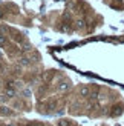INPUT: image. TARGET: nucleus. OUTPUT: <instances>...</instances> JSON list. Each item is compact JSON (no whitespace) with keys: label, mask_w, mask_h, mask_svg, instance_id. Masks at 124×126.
<instances>
[{"label":"nucleus","mask_w":124,"mask_h":126,"mask_svg":"<svg viewBox=\"0 0 124 126\" xmlns=\"http://www.w3.org/2000/svg\"><path fill=\"white\" fill-rule=\"evenodd\" d=\"M5 95L8 97V98H14V95H15V91H14V88H11V86L5 88Z\"/></svg>","instance_id":"nucleus-1"},{"label":"nucleus","mask_w":124,"mask_h":126,"mask_svg":"<svg viewBox=\"0 0 124 126\" xmlns=\"http://www.w3.org/2000/svg\"><path fill=\"white\" fill-rule=\"evenodd\" d=\"M14 88H18V89H22V88H23V83H22V81H14Z\"/></svg>","instance_id":"nucleus-7"},{"label":"nucleus","mask_w":124,"mask_h":126,"mask_svg":"<svg viewBox=\"0 0 124 126\" xmlns=\"http://www.w3.org/2000/svg\"><path fill=\"white\" fill-rule=\"evenodd\" d=\"M89 95H90V91H89L87 86L80 88V97H89Z\"/></svg>","instance_id":"nucleus-2"},{"label":"nucleus","mask_w":124,"mask_h":126,"mask_svg":"<svg viewBox=\"0 0 124 126\" xmlns=\"http://www.w3.org/2000/svg\"><path fill=\"white\" fill-rule=\"evenodd\" d=\"M58 126H71V123H69V120H61L58 123Z\"/></svg>","instance_id":"nucleus-6"},{"label":"nucleus","mask_w":124,"mask_h":126,"mask_svg":"<svg viewBox=\"0 0 124 126\" xmlns=\"http://www.w3.org/2000/svg\"><path fill=\"white\" fill-rule=\"evenodd\" d=\"M45 80H46V81L51 80V74H46V75H45Z\"/></svg>","instance_id":"nucleus-12"},{"label":"nucleus","mask_w":124,"mask_h":126,"mask_svg":"<svg viewBox=\"0 0 124 126\" xmlns=\"http://www.w3.org/2000/svg\"><path fill=\"white\" fill-rule=\"evenodd\" d=\"M8 126H14V125H8Z\"/></svg>","instance_id":"nucleus-15"},{"label":"nucleus","mask_w":124,"mask_h":126,"mask_svg":"<svg viewBox=\"0 0 124 126\" xmlns=\"http://www.w3.org/2000/svg\"><path fill=\"white\" fill-rule=\"evenodd\" d=\"M31 49H32L31 45H23V51H31Z\"/></svg>","instance_id":"nucleus-9"},{"label":"nucleus","mask_w":124,"mask_h":126,"mask_svg":"<svg viewBox=\"0 0 124 126\" xmlns=\"http://www.w3.org/2000/svg\"><path fill=\"white\" fill-rule=\"evenodd\" d=\"M0 114L2 115H9L11 111H9V108H6V106H2V108H0Z\"/></svg>","instance_id":"nucleus-5"},{"label":"nucleus","mask_w":124,"mask_h":126,"mask_svg":"<svg viewBox=\"0 0 124 126\" xmlns=\"http://www.w3.org/2000/svg\"><path fill=\"white\" fill-rule=\"evenodd\" d=\"M84 26V22L83 20H77V28H83Z\"/></svg>","instance_id":"nucleus-8"},{"label":"nucleus","mask_w":124,"mask_h":126,"mask_svg":"<svg viewBox=\"0 0 124 126\" xmlns=\"http://www.w3.org/2000/svg\"><path fill=\"white\" fill-rule=\"evenodd\" d=\"M2 17H3V11H2V9H0V18H2Z\"/></svg>","instance_id":"nucleus-13"},{"label":"nucleus","mask_w":124,"mask_h":126,"mask_svg":"<svg viewBox=\"0 0 124 126\" xmlns=\"http://www.w3.org/2000/svg\"><path fill=\"white\" fill-rule=\"evenodd\" d=\"M28 126H38V125H34V123H32V125H28Z\"/></svg>","instance_id":"nucleus-14"},{"label":"nucleus","mask_w":124,"mask_h":126,"mask_svg":"<svg viewBox=\"0 0 124 126\" xmlns=\"http://www.w3.org/2000/svg\"><path fill=\"white\" fill-rule=\"evenodd\" d=\"M20 62V65H23V66H28L29 63H31V57H26V55H23V57L18 60Z\"/></svg>","instance_id":"nucleus-4"},{"label":"nucleus","mask_w":124,"mask_h":126,"mask_svg":"<svg viewBox=\"0 0 124 126\" xmlns=\"http://www.w3.org/2000/svg\"><path fill=\"white\" fill-rule=\"evenodd\" d=\"M5 42H6V39H5L2 34H0V45H5Z\"/></svg>","instance_id":"nucleus-10"},{"label":"nucleus","mask_w":124,"mask_h":126,"mask_svg":"<svg viewBox=\"0 0 124 126\" xmlns=\"http://www.w3.org/2000/svg\"><path fill=\"white\" fill-rule=\"evenodd\" d=\"M71 88V85H69V81H61V83L58 85V91H61V92H64V91H67Z\"/></svg>","instance_id":"nucleus-3"},{"label":"nucleus","mask_w":124,"mask_h":126,"mask_svg":"<svg viewBox=\"0 0 124 126\" xmlns=\"http://www.w3.org/2000/svg\"><path fill=\"white\" fill-rule=\"evenodd\" d=\"M29 94H31V91H29V89H25V91H23V95H25V97H28Z\"/></svg>","instance_id":"nucleus-11"}]
</instances>
